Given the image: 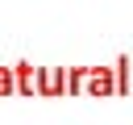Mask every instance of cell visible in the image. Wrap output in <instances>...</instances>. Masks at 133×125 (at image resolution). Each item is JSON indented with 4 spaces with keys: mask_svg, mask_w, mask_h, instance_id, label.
Returning a JSON list of instances; mask_svg holds the SVG:
<instances>
[{
    "mask_svg": "<svg viewBox=\"0 0 133 125\" xmlns=\"http://www.w3.org/2000/svg\"><path fill=\"white\" fill-rule=\"evenodd\" d=\"M0 96H17V75H12V67H0Z\"/></svg>",
    "mask_w": 133,
    "mask_h": 125,
    "instance_id": "obj_4",
    "label": "cell"
},
{
    "mask_svg": "<svg viewBox=\"0 0 133 125\" xmlns=\"http://www.w3.org/2000/svg\"><path fill=\"white\" fill-rule=\"evenodd\" d=\"M62 92H71V67H42L37 96H62Z\"/></svg>",
    "mask_w": 133,
    "mask_h": 125,
    "instance_id": "obj_2",
    "label": "cell"
},
{
    "mask_svg": "<svg viewBox=\"0 0 133 125\" xmlns=\"http://www.w3.org/2000/svg\"><path fill=\"white\" fill-rule=\"evenodd\" d=\"M12 75H17V92H21V96H37V79H42V67H29V63H12Z\"/></svg>",
    "mask_w": 133,
    "mask_h": 125,
    "instance_id": "obj_3",
    "label": "cell"
},
{
    "mask_svg": "<svg viewBox=\"0 0 133 125\" xmlns=\"http://www.w3.org/2000/svg\"><path fill=\"white\" fill-rule=\"evenodd\" d=\"M83 92L87 96H121L116 88V67H83Z\"/></svg>",
    "mask_w": 133,
    "mask_h": 125,
    "instance_id": "obj_1",
    "label": "cell"
}]
</instances>
